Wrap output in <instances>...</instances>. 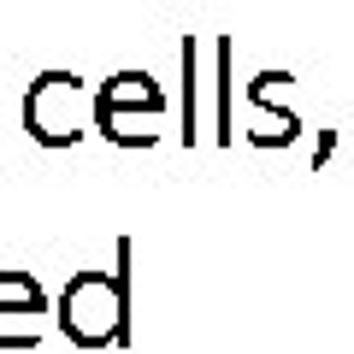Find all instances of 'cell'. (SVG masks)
<instances>
[{
  "label": "cell",
  "instance_id": "cell-4",
  "mask_svg": "<svg viewBox=\"0 0 354 354\" xmlns=\"http://www.w3.org/2000/svg\"><path fill=\"white\" fill-rule=\"evenodd\" d=\"M48 337V290L30 272H0V348H36Z\"/></svg>",
  "mask_w": 354,
  "mask_h": 354
},
{
  "label": "cell",
  "instance_id": "cell-1",
  "mask_svg": "<svg viewBox=\"0 0 354 354\" xmlns=\"http://www.w3.org/2000/svg\"><path fill=\"white\" fill-rule=\"evenodd\" d=\"M53 325L77 348H118L130 342V242H118L113 272H77L53 301Z\"/></svg>",
  "mask_w": 354,
  "mask_h": 354
},
{
  "label": "cell",
  "instance_id": "cell-3",
  "mask_svg": "<svg viewBox=\"0 0 354 354\" xmlns=\"http://www.w3.org/2000/svg\"><path fill=\"white\" fill-rule=\"evenodd\" d=\"M83 77L77 71H41L36 83H30L24 95V130L30 142H41V148H71V142H83Z\"/></svg>",
  "mask_w": 354,
  "mask_h": 354
},
{
  "label": "cell",
  "instance_id": "cell-2",
  "mask_svg": "<svg viewBox=\"0 0 354 354\" xmlns=\"http://www.w3.org/2000/svg\"><path fill=\"white\" fill-rule=\"evenodd\" d=\"M160 118H165V95L148 71H113L95 88V130L118 148H148L160 136Z\"/></svg>",
  "mask_w": 354,
  "mask_h": 354
},
{
  "label": "cell",
  "instance_id": "cell-5",
  "mask_svg": "<svg viewBox=\"0 0 354 354\" xmlns=\"http://www.w3.org/2000/svg\"><path fill=\"white\" fill-rule=\"evenodd\" d=\"M183 83H195V41H183ZM195 136V88L183 95V142Z\"/></svg>",
  "mask_w": 354,
  "mask_h": 354
}]
</instances>
